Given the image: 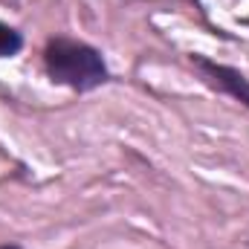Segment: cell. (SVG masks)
I'll return each mask as SVG.
<instances>
[{"label": "cell", "mask_w": 249, "mask_h": 249, "mask_svg": "<svg viewBox=\"0 0 249 249\" xmlns=\"http://www.w3.org/2000/svg\"><path fill=\"white\" fill-rule=\"evenodd\" d=\"M44 67L55 84L87 93L107 81V64L102 53L75 38H53L44 50Z\"/></svg>", "instance_id": "1"}, {"label": "cell", "mask_w": 249, "mask_h": 249, "mask_svg": "<svg viewBox=\"0 0 249 249\" xmlns=\"http://www.w3.org/2000/svg\"><path fill=\"white\" fill-rule=\"evenodd\" d=\"M191 64L200 70V75H203L206 84L217 87L220 93L238 99L244 107H249V78L241 70L226 67V64H217V61H212V58H203V55H191Z\"/></svg>", "instance_id": "2"}, {"label": "cell", "mask_w": 249, "mask_h": 249, "mask_svg": "<svg viewBox=\"0 0 249 249\" xmlns=\"http://www.w3.org/2000/svg\"><path fill=\"white\" fill-rule=\"evenodd\" d=\"M23 50V35L9 26V23H0V58H12Z\"/></svg>", "instance_id": "3"}, {"label": "cell", "mask_w": 249, "mask_h": 249, "mask_svg": "<svg viewBox=\"0 0 249 249\" xmlns=\"http://www.w3.org/2000/svg\"><path fill=\"white\" fill-rule=\"evenodd\" d=\"M0 249H20V247H15V244H12V247H0Z\"/></svg>", "instance_id": "4"}]
</instances>
